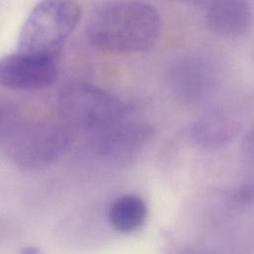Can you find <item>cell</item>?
Instances as JSON below:
<instances>
[{"label":"cell","mask_w":254,"mask_h":254,"mask_svg":"<svg viewBox=\"0 0 254 254\" xmlns=\"http://www.w3.org/2000/svg\"><path fill=\"white\" fill-rule=\"evenodd\" d=\"M162 31L158 11L142 0H109L95 6L85 23V36L97 50L112 55L151 49Z\"/></svg>","instance_id":"1"},{"label":"cell","mask_w":254,"mask_h":254,"mask_svg":"<svg viewBox=\"0 0 254 254\" xmlns=\"http://www.w3.org/2000/svg\"><path fill=\"white\" fill-rule=\"evenodd\" d=\"M80 17L81 9L74 0L41 1L21 28L17 52L56 61Z\"/></svg>","instance_id":"2"},{"label":"cell","mask_w":254,"mask_h":254,"mask_svg":"<svg viewBox=\"0 0 254 254\" xmlns=\"http://www.w3.org/2000/svg\"><path fill=\"white\" fill-rule=\"evenodd\" d=\"M60 111L68 125L91 135L94 143L126 120L127 106L114 95L90 84L76 82L60 93Z\"/></svg>","instance_id":"3"},{"label":"cell","mask_w":254,"mask_h":254,"mask_svg":"<svg viewBox=\"0 0 254 254\" xmlns=\"http://www.w3.org/2000/svg\"><path fill=\"white\" fill-rule=\"evenodd\" d=\"M72 142L70 131L63 125L38 122L15 130L7 142L10 157L25 168H41L60 159Z\"/></svg>","instance_id":"4"},{"label":"cell","mask_w":254,"mask_h":254,"mask_svg":"<svg viewBox=\"0 0 254 254\" xmlns=\"http://www.w3.org/2000/svg\"><path fill=\"white\" fill-rule=\"evenodd\" d=\"M58 78L56 61L23 53L0 59V85L17 90H41L52 86Z\"/></svg>","instance_id":"5"},{"label":"cell","mask_w":254,"mask_h":254,"mask_svg":"<svg viewBox=\"0 0 254 254\" xmlns=\"http://www.w3.org/2000/svg\"><path fill=\"white\" fill-rule=\"evenodd\" d=\"M211 66L200 60H184L176 64L168 75L171 92L185 103L195 104L206 99L215 88Z\"/></svg>","instance_id":"6"},{"label":"cell","mask_w":254,"mask_h":254,"mask_svg":"<svg viewBox=\"0 0 254 254\" xmlns=\"http://www.w3.org/2000/svg\"><path fill=\"white\" fill-rule=\"evenodd\" d=\"M154 128L146 122H120L94 144L98 152L118 163L129 162L152 140Z\"/></svg>","instance_id":"7"},{"label":"cell","mask_w":254,"mask_h":254,"mask_svg":"<svg viewBox=\"0 0 254 254\" xmlns=\"http://www.w3.org/2000/svg\"><path fill=\"white\" fill-rule=\"evenodd\" d=\"M205 24L216 36L228 39L245 35L252 24V10L247 0H210Z\"/></svg>","instance_id":"8"},{"label":"cell","mask_w":254,"mask_h":254,"mask_svg":"<svg viewBox=\"0 0 254 254\" xmlns=\"http://www.w3.org/2000/svg\"><path fill=\"white\" fill-rule=\"evenodd\" d=\"M238 129L239 124L231 115L221 110H214L192 124L190 137L200 148L215 150L229 143Z\"/></svg>","instance_id":"9"},{"label":"cell","mask_w":254,"mask_h":254,"mask_svg":"<svg viewBox=\"0 0 254 254\" xmlns=\"http://www.w3.org/2000/svg\"><path fill=\"white\" fill-rule=\"evenodd\" d=\"M147 205L140 196L125 194L110 204L107 217L116 231L130 233L141 227L147 217Z\"/></svg>","instance_id":"10"},{"label":"cell","mask_w":254,"mask_h":254,"mask_svg":"<svg viewBox=\"0 0 254 254\" xmlns=\"http://www.w3.org/2000/svg\"><path fill=\"white\" fill-rule=\"evenodd\" d=\"M229 201L238 207L254 206V181L240 184L229 192Z\"/></svg>","instance_id":"11"},{"label":"cell","mask_w":254,"mask_h":254,"mask_svg":"<svg viewBox=\"0 0 254 254\" xmlns=\"http://www.w3.org/2000/svg\"><path fill=\"white\" fill-rule=\"evenodd\" d=\"M241 153L246 162L254 165V126L245 134L242 140Z\"/></svg>","instance_id":"12"}]
</instances>
